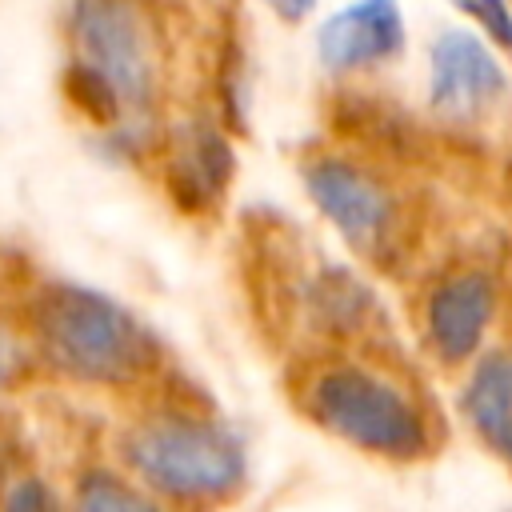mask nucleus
Here are the masks:
<instances>
[{
  "mask_svg": "<svg viewBox=\"0 0 512 512\" xmlns=\"http://www.w3.org/2000/svg\"><path fill=\"white\" fill-rule=\"evenodd\" d=\"M404 12L396 0H348L316 28V56L332 76L368 72L404 52Z\"/></svg>",
  "mask_w": 512,
  "mask_h": 512,
  "instance_id": "0eeeda50",
  "label": "nucleus"
},
{
  "mask_svg": "<svg viewBox=\"0 0 512 512\" xmlns=\"http://www.w3.org/2000/svg\"><path fill=\"white\" fill-rule=\"evenodd\" d=\"M40 356L80 384H132L156 368L152 332L108 292L56 280L32 304Z\"/></svg>",
  "mask_w": 512,
  "mask_h": 512,
  "instance_id": "f257e3e1",
  "label": "nucleus"
},
{
  "mask_svg": "<svg viewBox=\"0 0 512 512\" xmlns=\"http://www.w3.org/2000/svg\"><path fill=\"white\" fill-rule=\"evenodd\" d=\"M496 312V288L484 272H452L424 300V336L440 360H472Z\"/></svg>",
  "mask_w": 512,
  "mask_h": 512,
  "instance_id": "6e6552de",
  "label": "nucleus"
},
{
  "mask_svg": "<svg viewBox=\"0 0 512 512\" xmlns=\"http://www.w3.org/2000/svg\"><path fill=\"white\" fill-rule=\"evenodd\" d=\"M304 408L336 440L384 456L416 460L428 452V424L412 396L364 364H328L304 388Z\"/></svg>",
  "mask_w": 512,
  "mask_h": 512,
  "instance_id": "7ed1b4c3",
  "label": "nucleus"
},
{
  "mask_svg": "<svg viewBox=\"0 0 512 512\" xmlns=\"http://www.w3.org/2000/svg\"><path fill=\"white\" fill-rule=\"evenodd\" d=\"M76 512H164V508L140 488H132L124 476L108 468H92L76 484Z\"/></svg>",
  "mask_w": 512,
  "mask_h": 512,
  "instance_id": "f8f14e48",
  "label": "nucleus"
},
{
  "mask_svg": "<svg viewBox=\"0 0 512 512\" xmlns=\"http://www.w3.org/2000/svg\"><path fill=\"white\" fill-rule=\"evenodd\" d=\"M304 192L356 252H380L388 244L396 224V200L388 184L368 168L344 156H316L304 168Z\"/></svg>",
  "mask_w": 512,
  "mask_h": 512,
  "instance_id": "39448f33",
  "label": "nucleus"
},
{
  "mask_svg": "<svg viewBox=\"0 0 512 512\" xmlns=\"http://www.w3.org/2000/svg\"><path fill=\"white\" fill-rule=\"evenodd\" d=\"M460 412L472 432L512 464V348L488 352L460 392Z\"/></svg>",
  "mask_w": 512,
  "mask_h": 512,
  "instance_id": "9d476101",
  "label": "nucleus"
},
{
  "mask_svg": "<svg viewBox=\"0 0 512 512\" xmlns=\"http://www.w3.org/2000/svg\"><path fill=\"white\" fill-rule=\"evenodd\" d=\"M308 316L328 332H356L368 324L376 300L364 280H356L348 268H320L304 288Z\"/></svg>",
  "mask_w": 512,
  "mask_h": 512,
  "instance_id": "9b49d317",
  "label": "nucleus"
},
{
  "mask_svg": "<svg viewBox=\"0 0 512 512\" xmlns=\"http://www.w3.org/2000/svg\"><path fill=\"white\" fill-rule=\"evenodd\" d=\"M280 20H288V24H296V20H304L312 8H316V0H264Z\"/></svg>",
  "mask_w": 512,
  "mask_h": 512,
  "instance_id": "dca6fc26",
  "label": "nucleus"
},
{
  "mask_svg": "<svg viewBox=\"0 0 512 512\" xmlns=\"http://www.w3.org/2000/svg\"><path fill=\"white\" fill-rule=\"evenodd\" d=\"M128 468L164 500L216 504L248 476L244 440L220 420L192 412H160L124 440Z\"/></svg>",
  "mask_w": 512,
  "mask_h": 512,
  "instance_id": "f03ea898",
  "label": "nucleus"
},
{
  "mask_svg": "<svg viewBox=\"0 0 512 512\" xmlns=\"http://www.w3.org/2000/svg\"><path fill=\"white\" fill-rule=\"evenodd\" d=\"M468 28H444L428 48V108L444 120H480L508 92V72Z\"/></svg>",
  "mask_w": 512,
  "mask_h": 512,
  "instance_id": "423d86ee",
  "label": "nucleus"
},
{
  "mask_svg": "<svg viewBox=\"0 0 512 512\" xmlns=\"http://www.w3.org/2000/svg\"><path fill=\"white\" fill-rule=\"evenodd\" d=\"M236 152L216 124H184L168 140L164 184L184 212H208L232 184Z\"/></svg>",
  "mask_w": 512,
  "mask_h": 512,
  "instance_id": "1a4fd4ad",
  "label": "nucleus"
},
{
  "mask_svg": "<svg viewBox=\"0 0 512 512\" xmlns=\"http://www.w3.org/2000/svg\"><path fill=\"white\" fill-rule=\"evenodd\" d=\"M72 64L96 76L124 108V124L140 120L160 88V44L140 0H72ZM120 124V128H124Z\"/></svg>",
  "mask_w": 512,
  "mask_h": 512,
  "instance_id": "20e7f679",
  "label": "nucleus"
},
{
  "mask_svg": "<svg viewBox=\"0 0 512 512\" xmlns=\"http://www.w3.org/2000/svg\"><path fill=\"white\" fill-rule=\"evenodd\" d=\"M0 512H64L56 488L40 476H20L16 484H8L4 500H0Z\"/></svg>",
  "mask_w": 512,
  "mask_h": 512,
  "instance_id": "4468645a",
  "label": "nucleus"
},
{
  "mask_svg": "<svg viewBox=\"0 0 512 512\" xmlns=\"http://www.w3.org/2000/svg\"><path fill=\"white\" fill-rule=\"evenodd\" d=\"M452 8L468 16L484 32V40L512 52V4L508 0H452Z\"/></svg>",
  "mask_w": 512,
  "mask_h": 512,
  "instance_id": "ddd939ff",
  "label": "nucleus"
},
{
  "mask_svg": "<svg viewBox=\"0 0 512 512\" xmlns=\"http://www.w3.org/2000/svg\"><path fill=\"white\" fill-rule=\"evenodd\" d=\"M24 372H28V352L20 348L16 336H8L0 328V392H8L12 384H20Z\"/></svg>",
  "mask_w": 512,
  "mask_h": 512,
  "instance_id": "2eb2a0df",
  "label": "nucleus"
}]
</instances>
